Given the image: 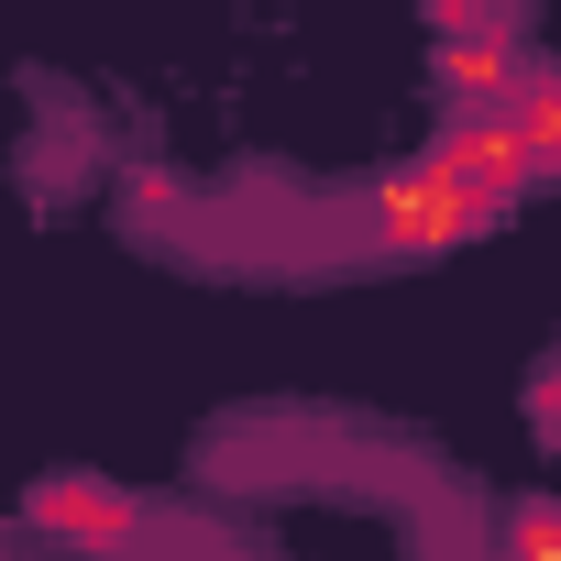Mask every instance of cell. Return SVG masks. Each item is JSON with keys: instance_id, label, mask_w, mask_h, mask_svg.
Wrapping results in <instances>:
<instances>
[{"instance_id": "cell-1", "label": "cell", "mask_w": 561, "mask_h": 561, "mask_svg": "<svg viewBox=\"0 0 561 561\" xmlns=\"http://www.w3.org/2000/svg\"><path fill=\"white\" fill-rule=\"evenodd\" d=\"M23 517H34V539H56V550H231L220 517L144 506V495H122V484H100V473H56V484H34Z\"/></svg>"}, {"instance_id": "cell-2", "label": "cell", "mask_w": 561, "mask_h": 561, "mask_svg": "<svg viewBox=\"0 0 561 561\" xmlns=\"http://www.w3.org/2000/svg\"><path fill=\"white\" fill-rule=\"evenodd\" d=\"M484 539H495L506 561H517V550H561V495H517V506H495Z\"/></svg>"}, {"instance_id": "cell-3", "label": "cell", "mask_w": 561, "mask_h": 561, "mask_svg": "<svg viewBox=\"0 0 561 561\" xmlns=\"http://www.w3.org/2000/svg\"><path fill=\"white\" fill-rule=\"evenodd\" d=\"M528 430L561 451V353H539V364H528Z\"/></svg>"}]
</instances>
